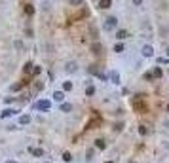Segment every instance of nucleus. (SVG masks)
<instances>
[{"label":"nucleus","instance_id":"nucleus-1","mask_svg":"<svg viewBox=\"0 0 169 163\" xmlns=\"http://www.w3.org/2000/svg\"><path fill=\"white\" fill-rule=\"evenodd\" d=\"M34 108L42 110V112H50V108H51V101H48V99H42V101H38V103L34 104Z\"/></svg>","mask_w":169,"mask_h":163},{"label":"nucleus","instance_id":"nucleus-2","mask_svg":"<svg viewBox=\"0 0 169 163\" xmlns=\"http://www.w3.org/2000/svg\"><path fill=\"white\" fill-rule=\"evenodd\" d=\"M118 27V17H114V15H110L108 19H106L105 23V31H112V29Z\"/></svg>","mask_w":169,"mask_h":163},{"label":"nucleus","instance_id":"nucleus-3","mask_svg":"<svg viewBox=\"0 0 169 163\" xmlns=\"http://www.w3.org/2000/svg\"><path fill=\"white\" fill-rule=\"evenodd\" d=\"M15 114H19V110H15V108H4L2 112H0V120L12 118V116H15Z\"/></svg>","mask_w":169,"mask_h":163},{"label":"nucleus","instance_id":"nucleus-4","mask_svg":"<svg viewBox=\"0 0 169 163\" xmlns=\"http://www.w3.org/2000/svg\"><path fill=\"white\" fill-rule=\"evenodd\" d=\"M142 57H154V48H152L150 44H144L142 46V50H141Z\"/></svg>","mask_w":169,"mask_h":163},{"label":"nucleus","instance_id":"nucleus-5","mask_svg":"<svg viewBox=\"0 0 169 163\" xmlns=\"http://www.w3.org/2000/svg\"><path fill=\"white\" fill-rule=\"evenodd\" d=\"M110 82H112L114 86H120V84H122V76H120L116 70H112V72H110Z\"/></svg>","mask_w":169,"mask_h":163},{"label":"nucleus","instance_id":"nucleus-6","mask_svg":"<svg viewBox=\"0 0 169 163\" xmlns=\"http://www.w3.org/2000/svg\"><path fill=\"white\" fill-rule=\"evenodd\" d=\"M65 70H67V72H76V70H78V63H76V61H69V63H67V65H65Z\"/></svg>","mask_w":169,"mask_h":163},{"label":"nucleus","instance_id":"nucleus-7","mask_svg":"<svg viewBox=\"0 0 169 163\" xmlns=\"http://www.w3.org/2000/svg\"><path fill=\"white\" fill-rule=\"evenodd\" d=\"M51 97H53L55 103H65V91L57 89V91H53V95H51Z\"/></svg>","mask_w":169,"mask_h":163},{"label":"nucleus","instance_id":"nucleus-8","mask_svg":"<svg viewBox=\"0 0 169 163\" xmlns=\"http://www.w3.org/2000/svg\"><path fill=\"white\" fill-rule=\"evenodd\" d=\"M29 154H32L34 158H42V156H44V150L42 148H34V146H29Z\"/></svg>","mask_w":169,"mask_h":163},{"label":"nucleus","instance_id":"nucleus-9","mask_svg":"<svg viewBox=\"0 0 169 163\" xmlns=\"http://www.w3.org/2000/svg\"><path fill=\"white\" fill-rule=\"evenodd\" d=\"M27 123H31V116L29 114H21L19 116V125H27Z\"/></svg>","mask_w":169,"mask_h":163},{"label":"nucleus","instance_id":"nucleus-10","mask_svg":"<svg viewBox=\"0 0 169 163\" xmlns=\"http://www.w3.org/2000/svg\"><path fill=\"white\" fill-rule=\"evenodd\" d=\"M127 36H129V34H127V31H123V29H122V31H118V32H116V38H118V42L125 40Z\"/></svg>","mask_w":169,"mask_h":163},{"label":"nucleus","instance_id":"nucleus-11","mask_svg":"<svg viewBox=\"0 0 169 163\" xmlns=\"http://www.w3.org/2000/svg\"><path fill=\"white\" fill-rule=\"evenodd\" d=\"M110 4H112V0H99V8L101 10H108Z\"/></svg>","mask_w":169,"mask_h":163},{"label":"nucleus","instance_id":"nucleus-12","mask_svg":"<svg viewBox=\"0 0 169 163\" xmlns=\"http://www.w3.org/2000/svg\"><path fill=\"white\" fill-rule=\"evenodd\" d=\"M59 110H61V112H70V110H72V104H70V103H61Z\"/></svg>","mask_w":169,"mask_h":163},{"label":"nucleus","instance_id":"nucleus-13","mask_svg":"<svg viewBox=\"0 0 169 163\" xmlns=\"http://www.w3.org/2000/svg\"><path fill=\"white\" fill-rule=\"evenodd\" d=\"M72 87H74V84L70 80H67V82H63V91L67 93V91H72Z\"/></svg>","mask_w":169,"mask_h":163},{"label":"nucleus","instance_id":"nucleus-14","mask_svg":"<svg viewBox=\"0 0 169 163\" xmlns=\"http://www.w3.org/2000/svg\"><path fill=\"white\" fill-rule=\"evenodd\" d=\"M86 95H87V97H91V95H95V86H91V84H89V86L86 87Z\"/></svg>","mask_w":169,"mask_h":163},{"label":"nucleus","instance_id":"nucleus-15","mask_svg":"<svg viewBox=\"0 0 169 163\" xmlns=\"http://www.w3.org/2000/svg\"><path fill=\"white\" fill-rule=\"evenodd\" d=\"M162 74H164V72H162L160 67H156L154 70H152V76H154V78H162Z\"/></svg>","mask_w":169,"mask_h":163},{"label":"nucleus","instance_id":"nucleus-16","mask_svg":"<svg viewBox=\"0 0 169 163\" xmlns=\"http://www.w3.org/2000/svg\"><path fill=\"white\" fill-rule=\"evenodd\" d=\"M91 50H93V53H95V55H99L101 53V44H97V42H95V44L91 46Z\"/></svg>","mask_w":169,"mask_h":163},{"label":"nucleus","instance_id":"nucleus-17","mask_svg":"<svg viewBox=\"0 0 169 163\" xmlns=\"http://www.w3.org/2000/svg\"><path fill=\"white\" fill-rule=\"evenodd\" d=\"M114 51H116V53H122V51H123V44H122V42H118V44L114 46Z\"/></svg>","mask_w":169,"mask_h":163},{"label":"nucleus","instance_id":"nucleus-18","mask_svg":"<svg viewBox=\"0 0 169 163\" xmlns=\"http://www.w3.org/2000/svg\"><path fill=\"white\" fill-rule=\"evenodd\" d=\"M95 146H97L99 150H103V148H106V142H105V141H95Z\"/></svg>","mask_w":169,"mask_h":163},{"label":"nucleus","instance_id":"nucleus-19","mask_svg":"<svg viewBox=\"0 0 169 163\" xmlns=\"http://www.w3.org/2000/svg\"><path fill=\"white\" fill-rule=\"evenodd\" d=\"M25 14H29V15H32V14H34V8H32V6H31V4H27V6H25Z\"/></svg>","mask_w":169,"mask_h":163},{"label":"nucleus","instance_id":"nucleus-20","mask_svg":"<svg viewBox=\"0 0 169 163\" xmlns=\"http://www.w3.org/2000/svg\"><path fill=\"white\" fill-rule=\"evenodd\" d=\"M158 63L160 65H169V57H158Z\"/></svg>","mask_w":169,"mask_h":163},{"label":"nucleus","instance_id":"nucleus-21","mask_svg":"<svg viewBox=\"0 0 169 163\" xmlns=\"http://www.w3.org/2000/svg\"><path fill=\"white\" fill-rule=\"evenodd\" d=\"M69 2H70L72 6H82V4H84V0H69Z\"/></svg>","mask_w":169,"mask_h":163},{"label":"nucleus","instance_id":"nucleus-22","mask_svg":"<svg viewBox=\"0 0 169 163\" xmlns=\"http://www.w3.org/2000/svg\"><path fill=\"white\" fill-rule=\"evenodd\" d=\"M63 159H65V161H72V156H70L69 152H65V154H63Z\"/></svg>","mask_w":169,"mask_h":163},{"label":"nucleus","instance_id":"nucleus-23","mask_svg":"<svg viewBox=\"0 0 169 163\" xmlns=\"http://www.w3.org/2000/svg\"><path fill=\"white\" fill-rule=\"evenodd\" d=\"M139 133H141V135H148V129H146L144 125H141L139 127Z\"/></svg>","mask_w":169,"mask_h":163},{"label":"nucleus","instance_id":"nucleus-24","mask_svg":"<svg viewBox=\"0 0 169 163\" xmlns=\"http://www.w3.org/2000/svg\"><path fill=\"white\" fill-rule=\"evenodd\" d=\"M31 70H32V63H27L25 68H23V72H31Z\"/></svg>","mask_w":169,"mask_h":163},{"label":"nucleus","instance_id":"nucleus-25","mask_svg":"<svg viewBox=\"0 0 169 163\" xmlns=\"http://www.w3.org/2000/svg\"><path fill=\"white\" fill-rule=\"evenodd\" d=\"M23 86H25V84H15V86H12V91H19Z\"/></svg>","mask_w":169,"mask_h":163},{"label":"nucleus","instance_id":"nucleus-26","mask_svg":"<svg viewBox=\"0 0 169 163\" xmlns=\"http://www.w3.org/2000/svg\"><path fill=\"white\" fill-rule=\"evenodd\" d=\"M4 103H6V104H10V103H14V97H6V99H4Z\"/></svg>","mask_w":169,"mask_h":163},{"label":"nucleus","instance_id":"nucleus-27","mask_svg":"<svg viewBox=\"0 0 169 163\" xmlns=\"http://www.w3.org/2000/svg\"><path fill=\"white\" fill-rule=\"evenodd\" d=\"M144 78H146V80H154V76H152V72H146V74H144Z\"/></svg>","mask_w":169,"mask_h":163},{"label":"nucleus","instance_id":"nucleus-28","mask_svg":"<svg viewBox=\"0 0 169 163\" xmlns=\"http://www.w3.org/2000/svg\"><path fill=\"white\" fill-rule=\"evenodd\" d=\"M133 4H135V6H141V4H142V0H133Z\"/></svg>","mask_w":169,"mask_h":163},{"label":"nucleus","instance_id":"nucleus-29","mask_svg":"<svg viewBox=\"0 0 169 163\" xmlns=\"http://www.w3.org/2000/svg\"><path fill=\"white\" fill-rule=\"evenodd\" d=\"M4 163H17V161H15V159H6Z\"/></svg>","mask_w":169,"mask_h":163},{"label":"nucleus","instance_id":"nucleus-30","mask_svg":"<svg viewBox=\"0 0 169 163\" xmlns=\"http://www.w3.org/2000/svg\"><path fill=\"white\" fill-rule=\"evenodd\" d=\"M165 53H167V57H169V48H167V50H165Z\"/></svg>","mask_w":169,"mask_h":163},{"label":"nucleus","instance_id":"nucleus-31","mask_svg":"<svg viewBox=\"0 0 169 163\" xmlns=\"http://www.w3.org/2000/svg\"><path fill=\"white\" fill-rule=\"evenodd\" d=\"M165 110H167V114H169V104H167V108H165Z\"/></svg>","mask_w":169,"mask_h":163},{"label":"nucleus","instance_id":"nucleus-32","mask_svg":"<svg viewBox=\"0 0 169 163\" xmlns=\"http://www.w3.org/2000/svg\"><path fill=\"white\" fill-rule=\"evenodd\" d=\"M106 163H114V161H106Z\"/></svg>","mask_w":169,"mask_h":163},{"label":"nucleus","instance_id":"nucleus-33","mask_svg":"<svg viewBox=\"0 0 169 163\" xmlns=\"http://www.w3.org/2000/svg\"><path fill=\"white\" fill-rule=\"evenodd\" d=\"M44 163H51V161H44Z\"/></svg>","mask_w":169,"mask_h":163},{"label":"nucleus","instance_id":"nucleus-34","mask_svg":"<svg viewBox=\"0 0 169 163\" xmlns=\"http://www.w3.org/2000/svg\"><path fill=\"white\" fill-rule=\"evenodd\" d=\"M131 163H133V161H131Z\"/></svg>","mask_w":169,"mask_h":163}]
</instances>
